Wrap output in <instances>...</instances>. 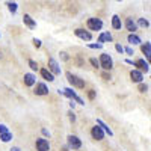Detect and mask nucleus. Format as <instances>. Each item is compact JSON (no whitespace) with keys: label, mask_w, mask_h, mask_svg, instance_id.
Wrapping results in <instances>:
<instances>
[{"label":"nucleus","mask_w":151,"mask_h":151,"mask_svg":"<svg viewBox=\"0 0 151 151\" xmlns=\"http://www.w3.org/2000/svg\"><path fill=\"white\" fill-rule=\"evenodd\" d=\"M100 67H101L103 70H106V71H109V70L113 68V60H112L110 55L103 53L101 56H100Z\"/></svg>","instance_id":"nucleus-1"},{"label":"nucleus","mask_w":151,"mask_h":151,"mask_svg":"<svg viewBox=\"0 0 151 151\" xmlns=\"http://www.w3.org/2000/svg\"><path fill=\"white\" fill-rule=\"evenodd\" d=\"M67 79H68V82L73 85V86H76V88H85V80L83 79H80L79 76H76V74H71V73H67Z\"/></svg>","instance_id":"nucleus-2"},{"label":"nucleus","mask_w":151,"mask_h":151,"mask_svg":"<svg viewBox=\"0 0 151 151\" xmlns=\"http://www.w3.org/2000/svg\"><path fill=\"white\" fill-rule=\"evenodd\" d=\"M86 24H88V29L89 30H101V27H103V21L100 18H89L86 21Z\"/></svg>","instance_id":"nucleus-3"},{"label":"nucleus","mask_w":151,"mask_h":151,"mask_svg":"<svg viewBox=\"0 0 151 151\" xmlns=\"http://www.w3.org/2000/svg\"><path fill=\"white\" fill-rule=\"evenodd\" d=\"M68 147L73 148V150H79L82 147V141L79 139L77 136H74V134H68Z\"/></svg>","instance_id":"nucleus-4"},{"label":"nucleus","mask_w":151,"mask_h":151,"mask_svg":"<svg viewBox=\"0 0 151 151\" xmlns=\"http://www.w3.org/2000/svg\"><path fill=\"white\" fill-rule=\"evenodd\" d=\"M62 91H64V95H67L68 98H73L74 101H77L79 104H85V101H83V100H82L77 94H76V92L71 89V88H65V89H62Z\"/></svg>","instance_id":"nucleus-5"},{"label":"nucleus","mask_w":151,"mask_h":151,"mask_svg":"<svg viewBox=\"0 0 151 151\" xmlns=\"http://www.w3.org/2000/svg\"><path fill=\"white\" fill-rule=\"evenodd\" d=\"M35 147H36V151H48V150H50V144H48L47 139H44V137L36 139Z\"/></svg>","instance_id":"nucleus-6"},{"label":"nucleus","mask_w":151,"mask_h":151,"mask_svg":"<svg viewBox=\"0 0 151 151\" xmlns=\"http://www.w3.org/2000/svg\"><path fill=\"white\" fill-rule=\"evenodd\" d=\"M133 67H137V70H139L141 73L142 71H148L150 70V65H148V62L145 60V59H136L134 62H133Z\"/></svg>","instance_id":"nucleus-7"},{"label":"nucleus","mask_w":151,"mask_h":151,"mask_svg":"<svg viewBox=\"0 0 151 151\" xmlns=\"http://www.w3.org/2000/svg\"><path fill=\"white\" fill-rule=\"evenodd\" d=\"M48 71L52 73L53 76H55V74H60L59 64L56 62V59H53V58H50V59H48Z\"/></svg>","instance_id":"nucleus-8"},{"label":"nucleus","mask_w":151,"mask_h":151,"mask_svg":"<svg viewBox=\"0 0 151 151\" xmlns=\"http://www.w3.org/2000/svg\"><path fill=\"white\" fill-rule=\"evenodd\" d=\"M130 79H132V82H134V83H142L144 74H142L139 70H132V71H130Z\"/></svg>","instance_id":"nucleus-9"},{"label":"nucleus","mask_w":151,"mask_h":151,"mask_svg":"<svg viewBox=\"0 0 151 151\" xmlns=\"http://www.w3.org/2000/svg\"><path fill=\"white\" fill-rule=\"evenodd\" d=\"M74 33H76V36H79V38H82L83 41H91L92 40V35L88 32V30H83V29H76L74 30Z\"/></svg>","instance_id":"nucleus-10"},{"label":"nucleus","mask_w":151,"mask_h":151,"mask_svg":"<svg viewBox=\"0 0 151 151\" xmlns=\"http://www.w3.org/2000/svg\"><path fill=\"white\" fill-rule=\"evenodd\" d=\"M91 134H92V137L94 139H97V141H101L103 137H104V132L98 127V125H95V127H92V130H91Z\"/></svg>","instance_id":"nucleus-11"},{"label":"nucleus","mask_w":151,"mask_h":151,"mask_svg":"<svg viewBox=\"0 0 151 151\" xmlns=\"http://www.w3.org/2000/svg\"><path fill=\"white\" fill-rule=\"evenodd\" d=\"M35 94L36 95H47L48 94V88L45 86V83H38L35 88Z\"/></svg>","instance_id":"nucleus-12"},{"label":"nucleus","mask_w":151,"mask_h":151,"mask_svg":"<svg viewBox=\"0 0 151 151\" xmlns=\"http://www.w3.org/2000/svg\"><path fill=\"white\" fill-rule=\"evenodd\" d=\"M125 29H127L130 33H134L137 30V24L133 21V18H127V20H125Z\"/></svg>","instance_id":"nucleus-13"},{"label":"nucleus","mask_w":151,"mask_h":151,"mask_svg":"<svg viewBox=\"0 0 151 151\" xmlns=\"http://www.w3.org/2000/svg\"><path fill=\"white\" fill-rule=\"evenodd\" d=\"M23 82H24V85H26V86H33V85H35V82H36V77H35L33 74L27 73V74H24Z\"/></svg>","instance_id":"nucleus-14"},{"label":"nucleus","mask_w":151,"mask_h":151,"mask_svg":"<svg viewBox=\"0 0 151 151\" xmlns=\"http://www.w3.org/2000/svg\"><path fill=\"white\" fill-rule=\"evenodd\" d=\"M23 21H24V24H26L27 27H30V29H35V27H36L35 20H33L29 14H24V15H23Z\"/></svg>","instance_id":"nucleus-15"},{"label":"nucleus","mask_w":151,"mask_h":151,"mask_svg":"<svg viewBox=\"0 0 151 151\" xmlns=\"http://www.w3.org/2000/svg\"><path fill=\"white\" fill-rule=\"evenodd\" d=\"M112 27L115 29V30H121L122 21H121V18H119L118 15H113V17H112Z\"/></svg>","instance_id":"nucleus-16"},{"label":"nucleus","mask_w":151,"mask_h":151,"mask_svg":"<svg viewBox=\"0 0 151 151\" xmlns=\"http://www.w3.org/2000/svg\"><path fill=\"white\" fill-rule=\"evenodd\" d=\"M113 40V38H112V35L109 33V32H104V33H101V35H100L98 36V44H101L103 45V42H106V41H112Z\"/></svg>","instance_id":"nucleus-17"},{"label":"nucleus","mask_w":151,"mask_h":151,"mask_svg":"<svg viewBox=\"0 0 151 151\" xmlns=\"http://www.w3.org/2000/svg\"><path fill=\"white\" fill-rule=\"evenodd\" d=\"M97 125H98V127L101 129V130H103L104 133H107L109 136H113V132H112V130H110V129L107 127V125H106V124H104V122H103L101 119H97Z\"/></svg>","instance_id":"nucleus-18"},{"label":"nucleus","mask_w":151,"mask_h":151,"mask_svg":"<svg viewBox=\"0 0 151 151\" xmlns=\"http://www.w3.org/2000/svg\"><path fill=\"white\" fill-rule=\"evenodd\" d=\"M129 44H133V45H137V44H142V41H141V38L137 36V35H134V33H130L129 35Z\"/></svg>","instance_id":"nucleus-19"},{"label":"nucleus","mask_w":151,"mask_h":151,"mask_svg":"<svg viewBox=\"0 0 151 151\" xmlns=\"http://www.w3.org/2000/svg\"><path fill=\"white\" fill-rule=\"evenodd\" d=\"M141 50H142V53L150 58L151 56V42H145V44H141Z\"/></svg>","instance_id":"nucleus-20"},{"label":"nucleus","mask_w":151,"mask_h":151,"mask_svg":"<svg viewBox=\"0 0 151 151\" xmlns=\"http://www.w3.org/2000/svg\"><path fill=\"white\" fill-rule=\"evenodd\" d=\"M41 76H42L45 80H48V82H53V80H55V76L50 73L47 68H42V70H41Z\"/></svg>","instance_id":"nucleus-21"},{"label":"nucleus","mask_w":151,"mask_h":151,"mask_svg":"<svg viewBox=\"0 0 151 151\" xmlns=\"http://www.w3.org/2000/svg\"><path fill=\"white\" fill-rule=\"evenodd\" d=\"M6 6H8V9L12 12V14H15V12H17V8H18V5H17L15 2H8Z\"/></svg>","instance_id":"nucleus-22"},{"label":"nucleus","mask_w":151,"mask_h":151,"mask_svg":"<svg viewBox=\"0 0 151 151\" xmlns=\"http://www.w3.org/2000/svg\"><path fill=\"white\" fill-rule=\"evenodd\" d=\"M136 24H137V26H141V27H148V26H150L148 20H145V18H139Z\"/></svg>","instance_id":"nucleus-23"},{"label":"nucleus","mask_w":151,"mask_h":151,"mask_svg":"<svg viewBox=\"0 0 151 151\" xmlns=\"http://www.w3.org/2000/svg\"><path fill=\"white\" fill-rule=\"evenodd\" d=\"M0 139H2V142H9L12 139V134L11 133H3V134H0Z\"/></svg>","instance_id":"nucleus-24"},{"label":"nucleus","mask_w":151,"mask_h":151,"mask_svg":"<svg viewBox=\"0 0 151 151\" xmlns=\"http://www.w3.org/2000/svg\"><path fill=\"white\" fill-rule=\"evenodd\" d=\"M89 62H91V65H92L94 68H100V60H97L95 58H91Z\"/></svg>","instance_id":"nucleus-25"},{"label":"nucleus","mask_w":151,"mask_h":151,"mask_svg":"<svg viewBox=\"0 0 151 151\" xmlns=\"http://www.w3.org/2000/svg\"><path fill=\"white\" fill-rule=\"evenodd\" d=\"M137 89H139V92H147V91H148V86H147L145 83H139Z\"/></svg>","instance_id":"nucleus-26"},{"label":"nucleus","mask_w":151,"mask_h":151,"mask_svg":"<svg viewBox=\"0 0 151 151\" xmlns=\"http://www.w3.org/2000/svg\"><path fill=\"white\" fill-rule=\"evenodd\" d=\"M29 67H30L33 71H36V70H38V64H36L35 60H32V59H29Z\"/></svg>","instance_id":"nucleus-27"},{"label":"nucleus","mask_w":151,"mask_h":151,"mask_svg":"<svg viewBox=\"0 0 151 151\" xmlns=\"http://www.w3.org/2000/svg\"><path fill=\"white\" fill-rule=\"evenodd\" d=\"M3 133H9L8 132V127L5 124H0V134H3Z\"/></svg>","instance_id":"nucleus-28"},{"label":"nucleus","mask_w":151,"mask_h":151,"mask_svg":"<svg viewBox=\"0 0 151 151\" xmlns=\"http://www.w3.org/2000/svg\"><path fill=\"white\" fill-rule=\"evenodd\" d=\"M115 50H116L118 53H122V52H124V47H122L121 44H115Z\"/></svg>","instance_id":"nucleus-29"},{"label":"nucleus","mask_w":151,"mask_h":151,"mask_svg":"<svg viewBox=\"0 0 151 151\" xmlns=\"http://www.w3.org/2000/svg\"><path fill=\"white\" fill-rule=\"evenodd\" d=\"M88 97H89V100H94V98H95V91H94V89L88 91Z\"/></svg>","instance_id":"nucleus-30"},{"label":"nucleus","mask_w":151,"mask_h":151,"mask_svg":"<svg viewBox=\"0 0 151 151\" xmlns=\"http://www.w3.org/2000/svg\"><path fill=\"white\" fill-rule=\"evenodd\" d=\"M68 118H70V121H71V122H74V121H76V115L73 113V110H70V112H68Z\"/></svg>","instance_id":"nucleus-31"},{"label":"nucleus","mask_w":151,"mask_h":151,"mask_svg":"<svg viewBox=\"0 0 151 151\" xmlns=\"http://www.w3.org/2000/svg\"><path fill=\"white\" fill-rule=\"evenodd\" d=\"M124 52L127 53V55H134V53H133V48H132V47H125V48H124Z\"/></svg>","instance_id":"nucleus-32"},{"label":"nucleus","mask_w":151,"mask_h":151,"mask_svg":"<svg viewBox=\"0 0 151 151\" xmlns=\"http://www.w3.org/2000/svg\"><path fill=\"white\" fill-rule=\"evenodd\" d=\"M33 45H35L36 48H40V47H41V41H40V40H36V38H35V40H33Z\"/></svg>","instance_id":"nucleus-33"},{"label":"nucleus","mask_w":151,"mask_h":151,"mask_svg":"<svg viewBox=\"0 0 151 151\" xmlns=\"http://www.w3.org/2000/svg\"><path fill=\"white\" fill-rule=\"evenodd\" d=\"M88 47H89V48H101L103 45H101V44H89Z\"/></svg>","instance_id":"nucleus-34"},{"label":"nucleus","mask_w":151,"mask_h":151,"mask_svg":"<svg viewBox=\"0 0 151 151\" xmlns=\"http://www.w3.org/2000/svg\"><path fill=\"white\" fill-rule=\"evenodd\" d=\"M60 56H62V59H64V60H68V53H65V52H60Z\"/></svg>","instance_id":"nucleus-35"},{"label":"nucleus","mask_w":151,"mask_h":151,"mask_svg":"<svg viewBox=\"0 0 151 151\" xmlns=\"http://www.w3.org/2000/svg\"><path fill=\"white\" fill-rule=\"evenodd\" d=\"M101 76H103V79H104V80H110V79H112V77H110V74H107V73H103Z\"/></svg>","instance_id":"nucleus-36"},{"label":"nucleus","mask_w":151,"mask_h":151,"mask_svg":"<svg viewBox=\"0 0 151 151\" xmlns=\"http://www.w3.org/2000/svg\"><path fill=\"white\" fill-rule=\"evenodd\" d=\"M42 134H44V136H50L48 130H45V129H42Z\"/></svg>","instance_id":"nucleus-37"},{"label":"nucleus","mask_w":151,"mask_h":151,"mask_svg":"<svg viewBox=\"0 0 151 151\" xmlns=\"http://www.w3.org/2000/svg\"><path fill=\"white\" fill-rule=\"evenodd\" d=\"M9 151H21V150H20V148H18V147H12V148H11V150H9Z\"/></svg>","instance_id":"nucleus-38"},{"label":"nucleus","mask_w":151,"mask_h":151,"mask_svg":"<svg viewBox=\"0 0 151 151\" xmlns=\"http://www.w3.org/2000/svg\"><path fill=\"white\" fill-rule=\"evenodd\" d=\"M125 64H130V65H133V60H132V59H125Z\"/></svg>","instance_id":"nucleus-39"},{"label":"nucleus","mask_w":151,"mask_h":151,"mask_svg":"<svg viewBox=\"0 0 151 151\" xmlns=\"http://www.w3.org/2000/svg\"><path fill=\"white\" fill-rule=\"evenodd\" d=\"M148 65H151V56L148 58Z\"/></svg>","instance_id":"nucleus-40"}]
</instances>
